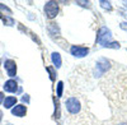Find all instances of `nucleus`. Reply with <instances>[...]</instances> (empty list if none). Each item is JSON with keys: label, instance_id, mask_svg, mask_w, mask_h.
<instances>
[{"label": "nucleus", "instance_id": "39448f33", "mask_svg": "<svg viewBox=\"0 0 127 125\" xmlns=\"http://www.w3.org/2000/svg\"><path fill=\"white\" fill-rule=\"evenodd\" d=\"M70 54L74 58H85L89 54V49L85 46H79V45H72L70 47Z\"/></svg>", "mask_w": 127, "mask_h": 125}, {"label": "nucleus", "instance_id": "2eb2a0df", "mask_svg": "<svg viewBox=\"0 0 127 125\" xmlns=\"http://www.w3.org/2000/svg\"><path fill=\"white\" fill-rule=\"evenodd\" d=\"M121 46H120V44L118 42H111L108 46H107V49H120Z\"/></svg>", "mask_w": 127, "mask_h": 125}, {"label": "nucleus", "instance_id": "0eeeda50", "mask_svg": "<svg viewBox=\"0 0 127 125\" xmlns=\"http://www.w3.org/2000/svg\"><path fill=\"white\" fill-rule=\"evenodd\" d=\"M4 91L9 93H15L18 91V83L14 79H9L4 83Z\"/></svg>", "mask_w": 127, "mask_h": 125}, {"label": "nucleus", "instance_id": "7ed1b4c3", "mask_svg": "<svg viewBox=\"0 0 127 125\" xmlns=\"http://www.w3.org/2000/svg\"><path fill=\"white\" fill-rule=\"evenodd\" d=\"M45 15L48 19H54L59 14V3L57 1H47L45 4Z\"/></svg>", "mask_w": 127, "mask_h": 125}, {"label": "nucleus", "instance_id": "412c9836", "mask_svg": "<svg viewBox=\"0 0 127 125\" xmlns=\"http://www.w3.org/2000/svg\"><path fill=\"white\" fill-rule=\"evenodd\" d=\"M118 125H127L126 123H121V124H118Z\"/></svg>", "mask_w": 127, "mask_h": 125}, {"label": "nucleus", "instance_id": "a211bd4d", "mask_svg": "<svg viewBox=\"0 0 127 125\" xmlns=\"http://www.w3.org/2000/svg\"><path fill=\"white\" fill-rule=\"evenodd\" d=\"M120 27H121L123 31H127V23H126V22H122V23L120 24Z\"/></svg>", "mask_w": 127, "mask_h": 125}, {"label": "nucleus", "instance_id": "aec40b11", "mask_svg": "<svg viewBox=\"0 0 127 125\" xmlns=\"http://www.w3.org/2000/svg\"><path fill=\"white\" fill-rule=\"evenodd\" d=\"M1 116H3V114H1V111H0V121H1Z\"/></svg>", "mask_w": 127, "mask_h": 125}, {"label": "nucleus", "instance_id": "20e7f679", "mask_svg": "<svg viewBox=\"0 0 127 125\" xmlns=\"http://www.w3.org/2000/svg\"><path fill=\"white\" fill-rule=\"evenodd\" d=\"M109 69V61L104 58H100L95 64V77H102Z\"/></svg>", "mask_w": 127, "mask_h": 125}, {"label": "nucleus", "instance_id": "f03ea898", "mask_svg": "<svg viewBox=\"0 0 127 125\" xmlns=\"http://www.w3.org/2000/svg\"><path fill=\"white\" fill-rule=\"evenodd\" d=\"M65 106H66V110L69 111V114H71V115H76L81 110L80 101L76 97H69L65 102Z\"/></svg>", "mask_w": 127, "mask_h": 125}, {"label": "nucleus", "instance_id": "f8f14e48", "mask_svg": "<svg viewBox=\"0 0 127 125\" xmlns=\"http://www.w3.org/2000/svg\"><path fill=\"white\" fill-rule=\"evenodd\" d=\"M62 91H64V82H62V80H59V82H57V86H56V95H57V98L62 97Z\"/></svg>", "mask_w": 127, "mask_h": 125}, {"label": "nucleus", "instance_id": "6ab92c4d", "mask_svg": "<svg viewBox=\"0 0 127 125\" xmlns=\"http://www.w3.org/2000/svg\"><path fill=\"white\" fill-rule=\"evenodd\" d=\"M22 100H23L24 102H27V103H28V102H29V96H28V95H24V96L22 97Z\"/></svg>", "mask_w": 127, "mask_h": 125}, {"label": "nucleus", "instance_id": "f257e3e1", "mask_svg": "<svg viewBox=\"0 0 127 125\" xmlns=\"http://www.w3.org/2000/svg\"><path fill=\"white\" fill-rule=\"evenodd\" d=\"M97 42L102 45V47H107L112 42V32L107 27H100L97 35Z\"/></svg>", "mask_w": 127, "mask_h": 125}, {"label": "nucleus", "instance_id": "ddd939ff", "mask_svg": "<svg viewBox=\"0 0 127 125\" xmlns=\"http://www.w3.org/2000/svg\"><path fill=\"white\" fill-rule=\"evenodd\" d=\"M46 70L50 73L51 79H52V80H55V78H56L55 75H57V73H56V68H55V66H47V68H46Z\"/></svg>", "mask_w": 127, "mask_h": 125}, {"label": "nucleus", "instance_id": "423d86ee", "mask_svg": "<svg viewBox=\"0 0 127 125\" xmlns=\"http://www.w3.org/2000/svg\"><path fill=\"white\" fill-rule=\"evenodd\" d=\"M4 68L6 70V74L9 77H14L17 74V64H15V61L12 60V59H9V60H5L4 62Z\"/></svg>", "mask_w": 127, "mask_h": 125}, {"label": "nucleus", "instance_id": "f3484780", "mask_svg": "<svg viewBox=\"0 0 127 125\" xmlns=\"http://www.w3.org/2000/svg\"><path fill=\"white\" fill-rule=\"evenodd\" d=\"M0 9H1V10H4V12H6V13H12V10H10L6 5H4V4H1V3H0Z\"/></svg>", "mask_w": 127, "mask_h": 125}, {"label": "nucleus", "instance_id": "4468645a", "mask_svg": "<svg viewBox=\"0 0 127 125\" xmlns=\"http://www.w3.org/2000/svg\"><path fill=\"white\" fill-rule=\"evenodd\" d=\"M99 4H100V6L103 9L108 10V12H111V10H112V4L109 1H104V0H102V1H99Z\"/></svg>", "mask_w": 127, "mask_h": 125}, {"label": "nucleus", "instance_id": "4be33fe9", "mask_svg": "<svg viewBox=\"0 0 127 125\" xmlns=\"http://www.w3.org/2000/svg\"><path fill=\"white\" fill-rule=\"evenodd\" d=\"M123 4H125V6H126V8H127V1H125V3H123Z\"/></svg>", "mask_w": 127, "mask_h": 125}, {"label": "nucleus", "instance_id": "9b49d317", "mask_svg": "<svg viewBox=\"0 0 127 125\" xmlns=\"http://www.w3.org/2000/svg\"><path fill=\"white\" fill-rule=\"evenodd\" d=\"M48 32H50V35L51 36H59L60 35V28L56 26V23H50V26H48Z\"/></svg>", "mask_w": 127, "mask_h": 125}, {"label": "nucleus", "instance_id": "1a4fd4ad", "mask_svg": "<svg viewBox=\"0 0 127 125\" xmlns=\"http://www.w3.org/2000/svg\"><path fill=\"white\" fill-rule=\"evenodd\" d=\"M15 103H17V97L15 96H8V97H5L3 105H4L5 109H13L15 106Z\"/></svg>", "mask_w": 127, "mask_h": 125}, {"label": "nucleus", "instance_id": "9d476101", "mask_svg": "<svg viewBox=\"0 0 127 125\" xmlns=\"http://www.w3.org/2000/svg\"><path fill=\"white\" fill-rule=\"evenodd\" d=\"M51 60H52V64H54V66H55L56 69H59V68L61 66V64H62L61 55H60L59 53H56V51L51 54Z\"/></svg>", "mask_w": 127, "mask_h": 125}, {"label": "nucleus", "instance_id": "dca6fc26", "mask_svg": "<svg viewBox=\"0 0 127 125\" xmlns=\"http://www.w3.org/2000/svg\"><path fill=\"white\" fill-rule=\"evenodd\" d=\"M78 5H81V6H87V8H90V1H76Z\"/></svg>", "mask_w": 127, "mask_h": 125}, {"label": "nucleus", "instance_id": "6e6552de", "mask_svg": "<svg viewBox=\"0 0 127 125\" xmlns=\"http://www.w3.org/2000/svg\"><path fill=\"white\" fill-rule=\"evenodd\" d=\"M12 114L17 118H23L26 116L27 114V106L24 105H15L13 109H12Z\"/></svg>", "mask_w": 127, "mask_h": 125}, {"label": "nucleus", "instance_id": "5701e85b", "mask_svg": "<svg viewBox=\"0 0 127 125\" xmlns=\"http://www.w3.org/2000/svg\"><path fill=\"white\" fill-rule=\"evenodd\" d=\"M0 18H4V17H3V14H1V12H0Z\"/></svg>", "mask_w": 127, "mask_h": 125}]
</instances>
